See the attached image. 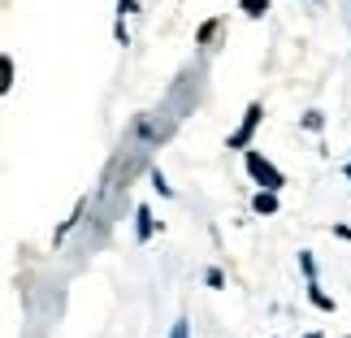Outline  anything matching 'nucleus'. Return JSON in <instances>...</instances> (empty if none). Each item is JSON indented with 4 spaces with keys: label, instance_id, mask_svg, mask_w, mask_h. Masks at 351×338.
<instances>
[{
    "label": "nucleus",
    "instance_id": "f257e3e1",
    "mask_svg": "<svg viewBox=\"0 0 351 338\" xmlns=\"http://www.w3.org/2000/svg\"><path fill=\"white\" fill-rule=\"evenodd\" d=\"M247 173H252V178L265 186V191H278V186H282V173H278L274 165H269V160H265L261 152H247Z\"/></svg>",
    "mask_w": 351,
    "mask_h": 338
},
{
    "label": "nucleus",
    "instance_id": "f03ea898",
    "mask_svg": "<svg viewBox=\"0 0 351 338\" xmlns=\"http://www.w3.org/2000/svg\"><path fill=\"white\" fill-rule=\"evenodd\" d=\"M256 126H261V104H247V113H243V126L230 134V147H247L252 134H256Z\"/></svg>",
    "mask_w": 351,
    "mask_h": 338
},
{
    "label": "nucleus",
    "instance_id": "7ed1b4c3",
    "mask_svg": "<svg viewBox=\"0 0 351 338\" xmlns=\"http://www.w3.org/2000/svg\"><path fill=\"white\" fill-rule=\"evenodd\" d=\"M134 221H139V226H134V230H139V243H147V239H152V230H156L152 213H147V208H134Z\"/></svg>",
    "mask_w": 351,
    "mask_h": 338
},
{
    "label": "nucleus",
    "instance_id": "20e7f679",
    "mask_svg": "<svg viewBox=\"0 0 351 338\" xmlns=\"http://www.w3.org/2000/svg\"><path fill=\"white\" fill-rule=\"evenodd\" d=\"M252 208L256 213H278V191H261V195L252 200Z\"/></svg>",
    "mask_w": 351,
    "mask_h": 338
},
{
    "label": "nucleus",
    "instance_id": "39448f33",
    "mask_svg": "<svg viewBox=\"0 0 351 338\" xmlns=\"http://www.w3.org/2000/svg\"><path fill=\"white\" fill-rule=\"evenodd\" d=\"M308 300H313L317 308H326V313H334V300H330V295L317 287V282H308Z\"/></svg>",
    "mask_w": 351,
    "mask_h": 338
},
{
    "label": "nucleus",
    "instance_id": "423d86ee",
    "mask_svg": "<svg viewBox=\"0 0 351 338\" xmlns=\"http://www.w3.org/2000/svg\"><path fill=\"white\" fill-rule=\"evenodd\" d=\"M243 13H252V18H261V13H269V0H243Z\"/></svg>",
    "mask_w": 351,
    "mask_h": 338
},
{
    "label": "nucleus",
    "instance_id": "0eeeda50",
    "mask_svg": "<svg viewBox=\"0 0 351 338\" xmlns=\"http://www.w3.org/2000/svg\"><path fill=\"white\" fill-rule=\"evenodd\" d=\"M300 269H304V274H308V282H317V265H313V256H300Z\"/></svg>",
    "mask_w": 351,
    "mask_h": 338
},
{
    "label": "nucleus",
    "instance_id": "6e6552de",
    "mask_svg": "<svg viewBox=\"0 0 351 338\" xmlns=\"http://www.w3.org/2000/svg\"><path fill=\"white\" fill-rule=\"evenodd\" d=\"M213 35H217V22H204V26H199V44H208Z\"/></svg>",
    "mask_w": 351,
    "mask_h": 338
},
{
    "label": "nucleus",
    "instance_id": "1a4fd4ad",
    "mask_svg": "<svg viewBox=\"0 0 351 338\" xmlns=\"http://www.w3.org/2000/svg\"><path fill=\"white\" fill-rule=\"evenodd\" d=\"M152 182H156V191H160V195H169V182H165V173H160V169L152 173Z\"/></svg>",
    "mask_w": 351,
    "mask_h": 338
},
{
    "label": "nucleus",
    "instance_id": "9d476101",
    "mask_svg": "<svg viewBox=\"0 0 351 338\" xmlns=\"http://www.w3.org/2000/svg\"><path fill=\"white\" fill-rule=\"evenodd\" d=\"M117 9L121 13H134V9H139V0H117Z\"/></svg>",
    "mask_w": 351,
    "mask_h": 338
},
{
    "label": "nucleus",
    "instance_id": "9b49d317",
    "mask_svg": "<svg viewBox=\"0 0 351 338\" xmlns=\"http://www.w3.org/2000/svg\"><path fill=\"white\" fill-rule=\"evenodd\" d=\"M169 338H186V321H178V326L169 330Z\"/></svg>",
    "mask_w": 351,
    "mask_h": 338
},
{
    "label": "nucleus",
    "instance_id": "f8f14e48",
    "mask_svg": "<svg viewBox=\"0 0 351 338\" xmlns=\"http://www.w3.org/2000/svg\"><path fill=\"white\" fill-rule=\"evenodd\" d=\"M347 178H351V160H347Z\"/></svg>",
    "mask_w": 351,
    "mask_h": 338
}]
</instances>
